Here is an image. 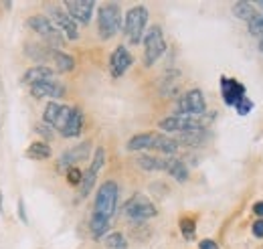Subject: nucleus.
Instances as JSON below:
<instances>
[{"instance_id":"cd10ccee","label":"nucleus","mask_w":263,"mask_h":249,"mask_svg":"<svg viewBox=\"0 0 263 249\" xmlns=\"http://www.w3.org/2000/svg\"><path fill=\"white\" fill-rule=\"evenodd\" d=\"M103 245L105 249H128V241L122 233H109V235H105Z\"/></svg>"},{"instance_id":"393cba45","label":"nucleus","mask_w":263,"mask_h":249,"mask_svg":"<svg viewBox=\"0 0 263 249\" xmlns=\"http://www.w3.org/2000/svg\"><path fill=\"white\" fill-rule=\"evenodd\" d=\"M51 146L47 144V142H43V140H39V142H33L29 148H27V158H31V160H47V158H51Z\"/></svg>"},{"instance_id":"ddd939ff","label":"nucleus","mask_w":263,"mask_h":249,"mask_svg":"<svg viewBox=\"0 0 263 249\" xmlns=\"http://www.w3.org/2000/svg\"><path fill=\"white\" fill-rule=\"evenodd\" d=\"M132 61H134V57H132V53L124 45L116 47V51H114L111 57H109V73H111V77L120 79V77L132 67Z\"/></svg>"},{"instance_id":"39448f33","label":"nucleus","mask_w":263,"mask_h":249,"mask_svg":"<svg viewBox=\"0 0 263 249\" xmlns=\"http://www.w3.org/2000/svg\"><path fill=\"white\" fill-rule=\"evenodd\" d=\"M166 51L164 32L160 27H150L148 32L144 34V65L152 67L158 61Z\"/></svg>"},{"instance_id":"7c9ffc66","label":"nucleus","mask_w":263,"mask_h":249,"mask_svg":"<svg viewBox=\"0 0 263 249\" xmlns=\"http://www.w3.org/2000/svg\"><path fill=\"white\" fill-rule=\"evenodd\" d=\"M247 25H249V32H251L253 37H259V39H261L263 37V14L261 12H257Z\"/></svg>"},{"instance_id":"2eb2a0df","label":"nucleus","mask_w":263,"mask_h":249,"mask_svg":"<svg viewBox=\"0 0 263 249\" xmlns=\"http://www.w3.org/2000/svg\"><path fill=\"white\" fill-rule=\"evenodd\" d=\"M31 94L34 97H51V99H59L65 95V85L59 83L57 79H51V81H43V83H36L31 85Z\"/></svg>"},{"instance_id":"4c0bfd02","label":"nucleus","mask_w":263,"mask_h":249,"mask_svg":"<svg viewBox=\"0 0 263 249\" xmlns=\"http://www.w3.org/2000/svg\"><path fill=\"white\" fill-rule=\"evenodd\" d=\"M253 213H255L257 217H263V201H257V203L253 205Z\"/></svg>"},{"instance_id":"72a5a7b5","label":"nucleus","mask_w":263,"mask_h":249,"mask_svg":"<svg viewBox=\"0 0 263 249\" xmlns=\"http://www.w3.org/2000/svg\"><path fill=\"white\" fill-rule=\"evenodd\" d=\"M251 231H253V235H255L257 239H263V219H257V221L253 223Z\"/></svg>"},{"instance_id":"a878e982","label":"nucleus","mask_w":263,"mask_h":249,"mask_svg":"<svg viewBox=\"0 0 263 249\" xmlns=\"http://www.w3.org/2000/svg\"><path fill=\"white\" fill-rule=\"evenodd\" d=\"M89 229H91V233H93L96 239L103 237V235L107 233V229H109V219L93 213V215H91V221H89Z\"/></svg>"},{"instance_id":"f8f14e48","label":"nucleus","mask_w":263,"mask_h":249,"mask_svg":"<svg viewBox=\"0 0 263 249\" xmlns=\"http://www.w3.org/2000/svg\"><path fill=\"white\" fill-rule=\"evenodd\" d=\"M69 116H71V108H69V105H63V103H57V101L47 103V108H45V112H43L45 124H49L51 128H55V130H59V132L65 128Z\"/></svg>"},{"instance_id":"9b49d317","label":"nucleus","mask_w":263,"mask_h":249,"mask_svg":"<svg viewBox=\"0 0 263 249\" xmlns=\"http://www.w3.org/2000/svg\"><path fill=\"white\" fill-rule=\"evenodd\" d=\"M89 154H91V142H81V144H77V146L69 148L67 152L61 154V158L57 160V170L67 172V170H69V168H73L77 162L87 160Z\"/></svg>"},{"instance_id":"c85d7f7f","label":"nucleus","mask_w":263,"mask_h":249,"mask_svg":"<svg viewBox=\"0 0 263 249\" xmlns=\"http://www.w3.org/2000/svg\"><path fill=\"white\" fill-rule=\"evenodd\" d=\"M180 233H182V237H184L186 241H193L195 235H197V223H195V219H191V217L180 219Z\"/></svg>"},{"instance_id":"7ed1b4c3","label":"nucleus","mask_w":263,"mask_h":249,"mask_svg":"<svg viewBox=\"0 0 263 249\" xmlns=\"http://www.w3.org/2000/svg\"><path fill=\"white\" fill-rule=\"evenodd\" d=\"M148 25V8L146 6H134L126 12V21H124V32L128 37L132 45H140V41L144 39V31Z\"/></svg>"},{"instance_id":"f3484780","label":"nucleus","mask_w":263,"mask_h":249,"mask_svg":"<svg viewBox=\"0 0 263 249\" xmlns=\"http://www.w3.org/2000/svg\"><path fill=\"white\" fill-rule=\"evenodd\" d=\"M81 130H83V112H81V108H71V116L67 120L65 128L61 130V134L65 138H77L81 134Z\"/></svg>"},{"instance_id":"4468645a","label":"nucleus","mask_w":263,"mask_h":249,"mask_svg":"<svg viewBox=\"0 0 263 249\" xmlns=\"http://www.w3.org/2000/svg\"><path fill=\"white\" fill-rule=\"evenodd\" d=\"M245 92H247L245 85L239 83L237 79H233V77H221V95H223V101L227 105L235 108L243 97H247Z\"/></svg>"},{"instance_id":"412c9836","label":"nucleus","mask_w":263,"mask_h":249,"mask_svg":"<svg viewBox=\"0 0 263 249\" xmlns=\"http://www.w3.org/2000/svg\"><path fill=\"white\" fill-rule=\"evenodd\" d=\"M166 172H168L174 181H178V183H186V181H189V168H186V164H184L180 158H168Z\"/></svg>"},{"instance_id":"0eeeda50","label":"nucleus","mask_w":263,"mask_h":249,"mask_svg":"<svg viewBox=\"0 0 263 249\" xmlns=\"http://www.w3.org/2000/svg\"><path fill=\"white\" fill-rule=\"evenodd\" d=\"M124 213H126L128 219L140 223V221H148V219L156 217V215H158V209H156V205H154L146 194L136 192L130 201L126 203Z\"/></svg>"},{"instance_id":"f03ea898","label":"nucleus","mask_w":263,"mask_h":249,"mask_svg":"<svg viewBox=\"0 0 263 249\" xmlns=\"http://www.w3.org/2000/svg\"><path fill=\"white\" fill-rule=\"evenodd\" d=\"M118 197H120V187L116 181H105L101 187L98 188V194H96V209L93 213L101 215L105 219H111L116 213V207H118Z\"/></svg>"},{"instance_id":"6e6552de","label":"nucleus","mask_w":263,"mask_h":249,"mask_svg":"<svg viewBox=\"0 0 263 249\" xmlns=\"http://www.w3.org/2000/svg\"><path fill=\"white\" fill-rule=\"evenodd\" d=\"M178 114L200 118L206 114V99L200 90H189L178 99Z\"/></svg>"},{"instance_id":"2f4dec72","label":"nucleus","mask_w":263,"mask_h":249,"mask_svg":"<svg viewBox=\"0 0 263 249\" xmlns=\"http://www.w3.org/2000/svg\"><path fill=\"white\" fill-rule=\"evenodd\" d=\"M81 179H83V172H81L77 166H73V168L67 170V183H69V185L79 187V185H81Z\"/></svg>"},{"instance_id":"58836bf2","label":"nucleus","mask_w":263,"mask_h":249,"mask_svg":"<svg viewBox=\"0 0 263 249\" xmlns=\"http://www.w3.org/2000/svg\"><path fill=\"white\" fill-rule=\"evenodd\" d=\"M259 51H261V53H263V37H261V39H259Z\"/></svg>"},{"instance_id":"4be33fe9","label":"nucleus","mask_w":263,"mask_h":249,"mask_svg":"<svg viewBox=\"0 0 263 249\" xmlns=\"http://www.w3.org/2000/svg\"><path fill=\"white\" fill-rule=\"evenodd\" d=\"M138 166L148 170V172H154V170H166V164H168V158H160V156H150V154H142L138 156Z\"/></svg>"},{"instance_id":"c756f323","label":"nucleus","mask_w":263,"mask_h":249,"mask_svg":"<svg viewBox=\"0 0 263 249\" xmlns=\"http://www.w3.org/2000/svg\"><path fill=\"white\" fill-rule=\"evenodd\" d=\"M103 164H105V150H103V148L99 146V148H96V154H93V158H91V164H89V170L98 174L99 170L103 168Z\"/></svg>"},{"instance_id":"423d86ee","label":"nucleus","mask_w":263,"mask_h":249,"mask_svg":"<svg viewBox=\"0 0 263 249\" xmlns=\"http://www.w3.org/2000/svg\"><path fill=\"white\" fill-rule=\"evenodd\" d=\"M158 126H160L162 132H170V134H184V132H195V130H206V122L202 118L182 116V114L168 116L164 120H160Z\"/></svg>"},{"instance_id":"ea45409f","label":"nucleus","mask_w":263,"mask_h":249,"mask_svg":"<svg viewBox=\"0 0 263 249\" xmlns=\"http://www.w3.org/2000/svg\"><path fill=\"white\" fill-rule=\"evenodd\" d=\"M257 6H259V8H261V10H263V0H261V2H259V4H257ZM261 14H263V12H261Z\"/></svg>"},{"instance_id":"20e7f679","label":"nucleus","mask_w":263,"mask_h":249,"mask_svg":"<svg viewBox=\"0 0 263 249\" xmlns=\"http://www.w3.org/2000/svg\"><path fill=\"white\" fill-rule=\"evenodd\" d=\"M27 25H29V29H33L36 34H41L53 49L59 51V47L65 45V37H63L61 31L51 23L49 16H45V14H34V16H31V19L27 21Z\"/></svg>"},{"instance_id":"f257e3e1","label":"nucleus","mask_w":263,"mask_h":249,"mask_svg":"<svg viewBox=\"0 0 263 249\" xmlns=\"http://www.w3.org/2000/svg\"><path fill=\"white\" fill-rule=\"evenodd\" d=\"M122 29V10L118 2H105L98 10V31L103 41H109Z\"/></svg>"},{"instance_id":"e433bc0d","label":"nucleus","mask_w":263,"mask_h":249,"mask_svg":"<svg viewBox=\"0 0 263 249\" xmlns=\"http://www.w3.org/2000/svg\"><path fill=\"white\" fill-rule=\"evenodd\" d=\"M34 130H36V132H39L41 136H45L47 140L51 138V130H49V128H47L45 124H36V128H34Z\"/></svg>"},{"instance_id":"bb28decb","label":"nucleus","mask_w":263,"mask_h":249,"mask_svg":"<svg viewBox=\"0 0 263 249\" xmlns=\"http://www.w3.org/2000/svg\"><path fill=\"white\" fill-rule=\"evenodd\" d=\"M96 181H98V174H96V172H91V170L87 168V170L83 172V179H81V185H79V197H81V199H85V197L93 190Z\"/></svg>"},{"instance_id":"5701e85b","label":"nucleus","mask_w":263,"mask_h":249,"mask_svg":"<svg viewBox=\"0 0 263 249\" xmlns=\"http://www.w3.org/2000/svg\"><path fill=\"white\" fill-rule=\"evenodd\" d=\"M51 59L55 61V67H57L59 73H69V71L75 69V59H73L71 55L63 53V51L53 49V51H51Z\"/></svg>"},{"instance_id":"f704fd0d","label":"nucleus","mask_w":263,"mask_h":249,"mask_svg":"<svg viewBox=\"0 0 263 249\" xmlns=\"http://www.w3.org/2000/svg\"><path fill=\"white\" fill-rule=\"evenodd\" d=\"M198 249H219V245L213 241V239H202L198 243Z\"/></svg>"},{"instance_id":"6ab92c4d","label":"nucleus","mask_w":263,"mask_h":249,"mask_svg":"<svg viewBox=\"0 0 263 249\" xmlns=\"http://www.w3.org/2000/svg\"><path fill=\"white\" fill-rule=\"evenodd\" d=\"M152 150H158L162 154L174 156L178 152V142L170 136H164V134H154V142H152Z\"/></svg>"},{"instance_id":"b1692460","label":"nucleus","mask_w":263,"mask_h":249,"mask_svg":"<svg viewBox=\"0 0 263 249\" xmlns=\"http://www.w3.org/2000/svg\"><path fill=\"white\" fill-rule=\"evenodd\" d=\"M233 14L237 16V19H241V21H251L255 14H257V8H255V4L253 2H247V0H243V2H235L233 4Z\"/></svg>"},{"instance_id":"473e14b6","label":"nucleus","mask_w":263,"mask_h":249,"mask_svg":"<svg viewBox=\"0 0 263 249\" xmlns=\"http://www.w3.org/2000/svg\"><path fill=\"white\" fill-rule=\"evenodd\" d=\"M235 110H237V114H239V116H247V114L253 110V101H251L249 97H243V99L235 105Z\"/></svg>"},{"instance_id":"aec40b11","label":"nucleus","mask_w":263,"mask_h":249,"mask_svg":"<svg viewBox=\"0 0 263 249\" xmlns=\"http://www.w3.org/2000/svg\"><path fill=\"white\" fill-rule=\"evenodd\" d=\"M209 138H211V134L206 130H195V132L178 134L176 136V142L178 144H184V146H202Z\"/></svg>"},{"instance_id":"a211bd4d","label":"nucleus","mask_w":263,"mask_h":249,"mask_svg":"<svg viewBox=\"0 0 263 249\" xmlns=\"http://www.w3.org/2000/svg\"><path fill=\"white\" fill-rule=\"evenodd\" d=\"M152 142H154V132H144V134H136L132 136L126 144V148L130 152H140V150H152Z\"/></svg>"},{"instance_id":"c9c22d12","label":"nucleus","mask_w":263,"mask_h":249,"mask_svg":"<svg viewBox=\"0 0 263 249\" xmlns=\"http://www.w3.org/2000/svg\"><path fill=\"white\" fill-rule=\"evenodd\" d=\"M18 217H21L23 223H29V219H27V211H25V201H23V199L18 201Z\"/></svg>"},{"instance_id":"1a4fd4ad","label":"nucleus","mask_w":263,"mask_h":249,"mask_svg":"<svg viewBox=\"0 0 263 249\" xmlns=\"http://www.w3.org/2000/svg\"><path fill=\"white\" fill-rule=\"evenodd\" d=\"M49 19H51V23L61 31V34L67 37L69 41H77V39H79V27H77V23L67 14L65 8H61V6H51V8H49Z\"/></svg>"},{"instance_id":"dca6fc26","label":"nucleus","mask_w":263,"mask_h":249,"mask_svg":"<svg viewBox=\"0 0 263 249\" xmlns=\"http://www.w3.org/2000/svg\"><path fill=\"white\" fill-rule=\"evenodd\" d=\"M55 79V71L47 65H36V67H31L25 71L23 75V83L27 85H36V83H43V81H51Z\"/></svg>"},{"instance_id":"9d476101","label":"nucleus","mask_w":263,"mask_h":249,"mask_svg":"<svg viewBox=\"0 0 263 249\" xmlns=\"http://www.w3.org/2000/svg\"><path fill=\"white\" fill-rule=\"evenodd\" d=\"M63 8L67 10V14L81 25H89L93 10H96V2L93 0H65Z\"/></svg>"}]
</instances>
